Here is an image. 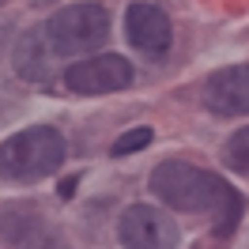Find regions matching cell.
Masks as SVG:
<instances>
[{
  "label": "cell",
  "mask_w": 249,
  "mask_h": 249,
  "mask_svg": "<svg viewBox=\"0 0 249 249\" xmlns=\"http://www.w3.org/2000/svg\"><path fill=\"white\" fill-rule=\"evenodd\" d=\"M151 189L174 212H212L219 238H227L246 215V196L238 189H231L219 174L196 170V166L178 162V159H166V162L155 166Z\"/></svg>",
  "instance_id": "1"
},
{
  "label": "cell",
  "mask_w": 249,
  "mask_h": 249,
  "mask_svg": "<svg viewBox=\"0 0 249 249\" xmlns=\"http://www.w3.org/2000/svg\"><path fill=\"white\" fill-rule=\"evenodd\" d=\"M64 155V136L49 124H34V128H23L16 136L0 143V178L4 181H38V178H49V174L61 170Z\"/></svg>",
  "instance_id": "2"
},
{
  "label": "cell",
  "mask_w": 249,
  "mask_h": 249,
  "mask_svg": "<svg viewBox=\"0 0 249 249\" xmlns=\"http://www.w3.org/2000/svg\"><path fill=\"white\" fill-rule=\"evenodd\" d=\"M46 46L61 57H79L91 53L109 38V16L102 4H68L57 8L46 23Z\"/></svg>",
  "instance_id": "3"
},
{
  "label": "cell",
  "mask_w": 249,
  "mask_h": 249,
  "mask_svg": "<svg viewBox=\"0 0 249 249\" xmlns=\"http://www.w3.org/2000/svg\"><path fill=\"white\" fill-rule=\"evenodd\" d=\"M117 234L124 249H178V223L151 204L124 208Z\"/></svg>",
  "instance_id": "4"
},
{
  "label": "cell",
  "mask_w": 249,
  "mask_h": 249,
  "mask_svg": "<svg viewBox=\"0 0 249 249\" xmlns=\"http://www.w3.org/2000/svg\"><path fill=\"white\" fill-rule=\"evenodd\" d=\"M68 91L76 94H109L132 83V64L117 57V53H98V57H83L79 64H68L64 72Z\"/></svg>",
  "instance_id": "5"
},
{
  "label": "cell",
  "mask_w": 249,
  "mask_h": 249,
  "mask_svg": "<svg viewBox=\"0 0 249 249\" xmlns=\"http://www.w3.org/2000/svg\"><path fill=\"white\" fill-rule=\"evenodd\" d=\"M204 106L212 113H223V117L249 113V64L212 72L204 83Z\"/></svg>",
  "instance_id": "6"
},
{
  "label": "cell",
  "mask_w": 249,
  "mask_h": 249,
  "mask_svg": "<svg viewBox=\"0 0 249 249\" xmlns=\"http://www.w3.org/2000/svg\"><path fill=\"white\" fill-rule=\"evenodd\" d=\"M124 34L143 53H162V49H170V38H174L166 12L155 4H132L128 16H124Z\"/></svg>",
  "instance_id": "7"
},
{
  "label": "cell",
  "mask_w": 249,
  "mask_h": 249,
  "mask_svg": "<svg viewBox=\"0 0 249 249\" xmlns=\"http://www.w3.org/2000/svg\"><path fill=\"white\" fill-rule=\"evenodd\" d=\"M49 53L53 49L46 46V34H23L16 46V76L19 79H46L49 76Z\"/></svg>",
  "instance_id": "8"
},
{
  "label": "cell",
  "mask_w": 249,
  "mask_h": 249,
  "mask_svg": "<svg viewBox=\"0 0 249 249\" xmlns=\"http://www.w3.org/2000/svg\"><path fill=\"white\" fill-rule=\"evenodd\" d=\"M223 162H227L231 170H238V174H249V124H246V128H238L231 140H227V147H223Z\"/></svg>",
  "instance_id": "9"
},
{
  "label": "cell",
  "mask_w": 249,
  "mask_h": 249,
  "mask_svg": "<svg viewBox=\"0 0 249 249\" xmlns=\"http://www.w3.org/2000/svg\"><path fill=\"white\" fill-rule=\"evenodd\" d=\"M147 143H151V128H147V124H143V128H128L124 136L113 140V155H132V151H140Z\"/></svg>",
  "instance_id": "10"
},
{
  "label": "cell",
  "mask_w": 249,
  "mask_h": 249,
  "mask_svg": "<svg viewBox=\"0 0 249 249\" xmlns=\"http://www.w3.org/2000/svg\"><path fill=\"white\" fill-rule=\"evenodd\" d=\"M42 4H53V0H42Z\"/></svg>",
  "instance_id": "11"
}]
</instances>
